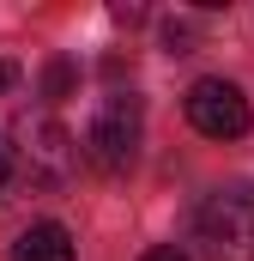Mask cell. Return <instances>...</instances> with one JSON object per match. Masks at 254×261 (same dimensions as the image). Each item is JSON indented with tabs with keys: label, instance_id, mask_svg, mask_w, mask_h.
<instances>
[{
	"label": "cell",
	"instance_id": "9c48e42d",
	"mask_svg": "<svg viewBox=\"0 0 254 261\" xmlns=\"http://www.w3.org/2000/svg\"><path fill=\"white\" fill-rule=\"evenodd\" d=\"M139 261H188V249H176V243H164V249H145Z\"/></svg>",
	"mask_w": 254,
	"mask_h": 261
},
{
	"label": "cell",
	"instance_id": "30bf717a",
	"mask_svg": "<svg viewBox=\"0 0 254 261\" xmlns=\"http://www.w3.org/2000/svg\"><path fill=\"white\" fill-rule=\"evenodd\" d=\"M12 79H18V67H12V61H0V97L12 91Z\"/></svg>",
	"mask_w": 254,
	"mask_h": 261
},
{
	"label": "cell",
	"instance_id": "7a4b0ae2",
	"mask_svg": "<svg viewBox=\"0 0 254 261\" xmlns=\"http://www.w3.org/2000/svg\"><path fill=\"white\" fill-rule=\"evenodd\" d=\"M133 158H139V97L115 91V97H103V110L85 128V164L103 176H121V170H133Z\"/></svg>",
	"mask_w": 254,
	"mask_h": 261
},
{
	"label": "cell",
	"instance_id": "8992f818",
	"mask_svg": "<svg viewBox=\"0 0 254 261\" xmlns=\"http://www.w3.org/2000/svg\"><path fill=\"white\" fill-rule=\"evenodd\" d=\"M73 85H79V73H73V61H61V55H55V61L43 67V97H49V103H61V97H73Z\"/></svg>",
	"mask_w": 254,
	"mask_h": 261
},
{
	"label": "cell",
	"instance_id": "8fae6325",
	"mask_svg": "<svg viewBox=\"0 0 254 261\" xmlns=\"http://www.w3.org/2000/svg\"><path fill=\"white\" fill-rule=\"evenodd\" d=\"M6 170H12V158H6V146H0V182H6Z\"/></svg>",
	"mask_w": 254,
	"mask_h": 261
},
{
	"label": "cell",
	"instance_id": "52a82bcc",
	"mask_svg": "<svg viewBox=\"0 0 254 261\" xmlns=\"http://www.w3.org/2000/svg\"><path fill=\"white\" fill-rule=\"evenodd\" d=\"M164 43H170V55H188L194 24H188V18H164Z\"/></svg>",
	"mask_w": 254,
	"mask_h": 261
},
{
	"label": "cell",
	"instance_id": "277c9868",
	"mask_svg": "<svg viewBox=\"0 0 254 261\" xmlns=\"http://www.w3.org/2000/svg\"><path fill=\"white\" fill-rule=\"evenodd\" d=\"M188 122L206 140H242L248 134V97H242V85H230V79H194Z\"/></svg>",
	"mask_w": 254,
	"mask_h": 261
},
{
	"label": "cell",
	"instance_id": "3957f363",
	"mask_svg": "<svg viewBox=\"0 0 254 261\" xmlns=\"http://www.w3.org/2000/svg\"><path fill=\"white\" fill-rule=\"evenodd\" d=\"M18 140H24V170H30V182H55L61 189L67 176L79 170V140L55 122V116H24L18 122Z\"/></svg>",
	"mask_w": 254,
	"mask_h": 261
},
{
	"label": "cell",
	"instance_id": "6da1fadb",
	"mask_svg": "<svg viewBox=\"0 0 254 261\" xmlns=\"http://www.w3.org/2000/svg\"><path fill=\"white\" fill-rule=\"evenodd\" d=\"M194 243L206 261H254V195L248 189H224L194 213Z\"/></svg>",
	"mask_w": 254,
	"mask_h": 261
},
{
	"label": "cell",
	"instance_id": "ba28073f",
	"mask_svg": "<svg viewBox=\"0 0 254 261\" xmlns=\"http://www.w3.org/2000/svg\"><path fill=\"white\" fill-rule=\"evenodd\" d=\"M109 18H115V24H145V6H133V0H115V6H109Z\"/></svg>",
	"mask_w": 254,
	"mask_h": 261
},
{
	"label": "cell",
	"instance_id": "5b68a950",
	"mask_svg": "<svg viewBox=\"0 0 254 261\" xmlns=\"http://www.w3.org/2000/svg\"><path fill=\"white\" fill-rule=\"evenodd\" d=\"M12 261H73V237H67L61 225H30L12 243Z\"/></svg>",
	"mask_w": 254,
	"mask_h": 261
}]
</instances>
